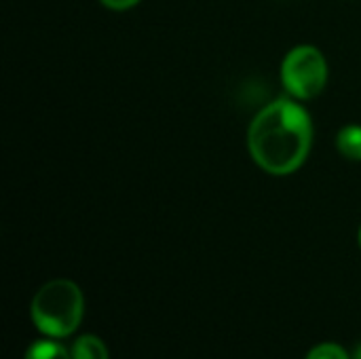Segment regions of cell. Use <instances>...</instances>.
<instances>
[{
  "label": "cell",
  "instance_id": "6da1fadb",
  "mask_svg": "<svg viewBox=\"0 0 361 359\" xmlns=\"http://www.w3.org/2000/svg\"><path fill=\"white\" fill-rule=\"evenodd\" d=\"M309 114L294 102L279 99L258 112L250 127V152L269 174L286 176L296 171L311 148Z\"/></svg>",
  "mask_w": 361,
  "mask_h": 359
},
{
  "label": "cell",
  "instance_id": "7a4b0ae2",
  "mask_svg": "<svg viewBox=\"0 0 361 359\" xmlns=\"http://www.w3.org/2000/svg\"><path fill=\"white\" fill-rule=\"evenodd\" d=\"M85 300L76 284L57 279L38 290L32 300V320L49 336L61 339L72 334L82 320Z\"/></svg>",
  "mask_w": 361,
  "mask_h": 359
},
{
  "label": "cell",
  "instance_id": "3957f363",
  "mask_svg": "<svg viewBox=\"0 0 361 359\" xmlns=\"http://www.w3.org/2000/svg\"><path fill=\"white\" fill-rule=\"evenodd\" d=\"M281 78L286 89L300 99L315 97L328 78L324 55L315 47H296L283 61Z\"/></svg>",
  "mask_w": 361,
  "mask_h": 359
},
{
  "label": "cell",
  "instance_id": "277c9868",
  "mask_svg": "<svg viewBox=\"0 0 361 359\" xmlns=\"http://www.w3.org/2000/svg\"><path fill=\"white\" fill-rule=\"evenodd\" d=\"M72 359H108V351L97 336H80L72 347Z\"/></svg>",
  "mask_w": 361,
  "mask_h": 359
},
{
  "label": "cell",
  "instance_id": "5b68a950",
  "mask_svg": "<svg viewBox=\"0 0 361 359\" xmlns=\"http://www.w3.org/2000/svg\"><path fill=\"white\" fill-rule=\"evenodd\" d=\"M338 150L353 161H361V127L351 125L338 133Z\"/></svg>",
  "mask_w": 361,
  "mask_h": 359
},
{
  "label": "cell",
  "instance_id": "8992f818",
  "mask_svg": "<svg viewBox=\"0 0 361 359\" xmlns=\"http://www.w3.org/2000/svg\"><path fill=\"white\" fill-rule=\"evenodd\" d=\"M25 359H72V353H68L61 345L57 343H51V341H38L34 343L27 353Z\"/></svg>",
  "mask_w": 361,
  "mask_h": 359
},
{
  "label": "cell",
  "instance_id": "52a82bcc",
  "mask_svg": "<svg viewBox=\"0 0 361 359\" xmlns=\"http://www.w3.org/2000/svg\"><path fill=\"white\" fill-rule=\"evenodd\" d=\"M307 359H349L347 351L338 345H332V343H326V345H319L315 347Z\"/></svg>",
  "mask_w": 361,
  "mask_h": 359
},
{
  "label": "cell",
  "instance_id": "ba28073f",
  "mask_svg": "<svg viewBox=\"0 0 361 359\" xmlns=\"http://www.w3.org/2000/svg\"><path fill=\"white\" fill-rule=\"evenodd\" d=\"M106 6H110V8H116V11H121V8H129V6H133V4H137L140 0H102Z\"/></svg>",
  "mask_w": 361,
  "mask_h": 359
},
{
  "label": "cell",
  "instance_id": "9c48e42d",
  "mask_svg": "<svg viewBox=\"0 0 361 359\" xmlns=\"http://www.w3.org/2000/svg\"><path fill=\"white\" fill-rule=\"evenodd\" d=\"M353 359H361V345H360V349L355 351V358H353Z\"/></svg>",
  "mask_w": 361,
  "mask_h": 359
},
{
  "label": "cell",
  "instance_id": "30bf717a",
  "mask_svg": "<svg viewBox=\"0 0 361 359\" xmlns=\"http://www.w3.org/2000/svg\"><path fill=\"white\" fill-rule=\"evenodd\" d=\"M360 241H361V233H360Z\"/></svg>",
  "mask_w": 361,
  "mask_h": 359
}]
</instances>
